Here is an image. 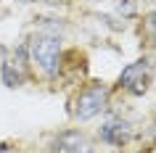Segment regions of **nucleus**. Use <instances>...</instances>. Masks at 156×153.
<instances>
[{"label": "nucleus", "mask_w": 156, "mask_h": 153, "mask_svg": "<svg viewBox=\"0 0 156 153\" xmlns=\"http://www.w3.org/2000/svg\"><path fill=\"white\" fill-rule=\"evenodd\" d=\"M27 53H29V64L48 82H56L64 74V32L56 24H40V29L27 40Z\"/></svg>", "instance_id": "f257e3e1"}, {"label": "nucleus", "mask_w": 156, "mask_h": 153, "mask_svg": "<svg viewBox=\"0 0 156 153\" xmlns=\"http://www.w3.org/2000/svg\"><path fill=\"white\" fill-rule=\"evenodd\" d=\"M111 108V87L106 82H87L72 98L69 113L74 121H90Z\"/></svg>", "instance_id": "f03ea898"}, {"label": "nucleus", "mask_w": 156, "mask_h": 153, "mask_svg": "<svg viewBox=\"0 0 156 153\" xmlns=\"http://www.w3.org/2000/svg\"><path fill=\"white\" fill-rule=\"evenodd\" d=\"M156 79V58L151 56H143L138 58V61H132V64H127L119 71V77H116V87L124 90L127 95H146L148 90H151V82Z\"/></svg>", "instance_id": "7ed1b4c3"}, {"label": "nucleus", "mask_w": 156, "mask_h": 153, "mask_svg": "<svg viewBox=\"0 0 156 153\" xmlns=\"http://www.w3.org/2000/svg\"><path fill=\"white\" fill-rule=\"evenodd\" d=\"M32 77V64H29V53H27V42H21L19 48H11L0 64V79L11 90L24 87Z\"/></svg>", "instance_id": "20e7f679"}, {"label": "nucleus", "mask_w": 156, "mask_h": 153, "mask_svg": "<svg viewBox=\"0 0 156 153\" xmlns=\"http://www.w3.org/2000/svg\"><path fill=\"white\" fill-rule=\"evenodd\" d=\"M98 137H101V143L111 145V148H124L135 137V124L130 121V116L108 108L106 119L101 121V127H98Z\"/></svg>", "instance_id": "39448f33"}, {"label": "nucleus", "mask_w": 156, "mask_h": 153, "mask_svg": "<svg viewBox=\"0 0 156 153\" xmlns=\"http://www.w3.org/2000/svg\"><path fill=\"white\" fill-rule=\"evenodd\" d=\"M48 153H98V151L82 129H61L58 135H53Z\"/></svg>", "instance_id": "423d86ee"}, {"label": "nucleus", "mask_w": 156, "mask_h": 153, "mask_svg": "<svg viewBox=\"0 0 156 153\" xmlns=\"http://www.w3.org/2000/svg\"><path fill=\"white\" fill-rule=\"evenodd\" d=\"M143 37H146V42L156 50V8L148 11L146 16H143Z\"/></svg>", "instance_id": "0eeeda50"}, {"label": "nucleus", "mask_w": 156, "mask_h": 153, "mask_svg": "<svg viewBox=\"0 0 156 153\" xmlns=\"http://www.w3.org/2000/svg\"><path fill=\"white\" fill-rule=\"evenodd\" d=\"M0 153H11V143H0Z\"/></svg>", "instance_id": "6e6552de"}, {"label": "nucleus", "mask_w": 156, "mask_h": 153, "mask_svg": "<svg viewBox=\"0 0 156 153\" xmlns=\"http://www.w3.org/2000/svg\"><path fill=\"white\" fill-rule=\"evenodd\" d=\"M16 3H24V5H32V3H48V0H16Z\"/></svg>", "instance_id": "1a4fd4ad"}]
</instances>
